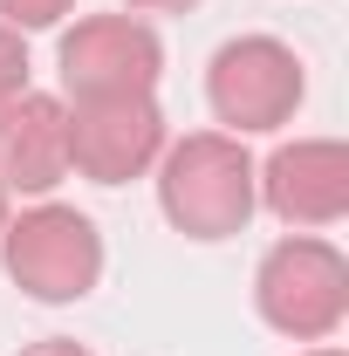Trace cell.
<instances>
[{
	"mask_svg": "<svg viewBox=\"0 0 349 356\" xmlns=\"http://www.w3.org/2000/svg\"><path fill=\"white\" fill-rule=\"evenodd\" d=\"M28 89V48H21V35L0 21V103H14Z\"/></svg>",
	"mask_w": 349,
	"mask_h": 356,
	"instance_id": "obj_10",
	"label": "cell"
},
{
	"mask_svg": "<svg viewBox=\"0 0 349 356\" xmlns=\"http://www.w3.org/2000/svg\"><path fill=\"white\" fill-rule=\"evenodd\" d=\"M21 356H89L83 343H69V336H48V343H28Z\"/></svg>",
	"mask_w": 349,
	"mask_h": 356,
	"instance_id": "obj_11",
	"label": "cell"
},
{
	"mask_svg": "<svg viewBox=\"0 0 349 356\" xmlns=\"http://www.w3.org/2000/svg\"><path fill=\"white\" fill-rule=\"evenodd\" d=\"M254 309H261L267 329H281L295 343L336 336L349 315V261L315 233L274 240L261 254V274H254Z\"/></svg>",
	"mask_w": 349,
	"mask_h": 356,
	"instance_id": "obj_2",
	"label": "cell"
},
{
	"mask_svg": "<svg viewBox=\"0 0 349 356\" xmlns=\"http://www.w3.org/2000/svg\"><path fill=\"white\" fill-rule=\"evenodd\" d=\"M131 14H192L199 0H124Z\"/></svg>",
	"mask_w": 349,
	"mask_h": 356,
	"instance_id": "obj_12",
	"label": "cell"
},
{
	"mask_svg": "<svg viewBox=\"0 0 349 356\" xmlns=\"http://www.w3.org/2000/svg\"><path fill=\"white\" fill-rule=\"evenodd\" d=\"M165 151V110L151 96H89L69 110V172L89 185H131Z\"/></svg>",
	"mask_w": 349,
	"mask_h": 356,
	"instance_id": "obj_6",
	"label": "cell"
},
{
	"mask_svg": "<svg viewBox=\"0 0 349 356\" xmlns=\"http://www.w3.org/2000/svg\"><path fill=\"white\" fill-rule=\"evenodd\" d=\"M158 206L185 240H233L254 220V158L226 131H192L158 151Z\"/></svg>",
	"mask_w": 349,
	"mask_h": 356,
	"instance_id": "obj_1",
	"label": "cell"
},
{
	"mask_svg": "<svg viewBox=\"0 0 349 356\" xmlns=\"http://www.w3.org/2000/svg\"><path fill=\"white\" fill-rule=\"evenodd\" d=\"M69 178V110L62 96L21 89L0 103V185L7 192H55Z\"/></svg>",
	"mask_w": 349,
	"mask_h": 356,
	"instance_id": "obj_8",
	"label": "cell"
},
{
	"mask_svg": "<svg viewBox=\"0 0 349 356\" xmlns=\"http://www.w3.org/2000/svg\"><path fill=\"white\" fill-rule=\"evenodd\" d=\"M308 356H343V350H308Z\"/></svg>",
	"mask_w": 349,
	"mask_h": 356,
	"instance_id": "obj_14",
	"label": "cell"
},
{
	"mask_svg": "<svg viewBox=\"0 0 349 356\" xmlns=\"http://www.w3.org/2000/svg\"><path fill=\"white\" fill-rule=\"evenodd\" d=\"M69 7H76V0H0V21H7L14 35H35V28H55Z\"/></svg>",
	"mask_w": 349,
	"mask_h": 356,
	"instance_id": "obj_9",
	"label": "cell"
},
{
	"mask_svg": "<svg viewBox=\"0 0 349 356\" xmlns=\"http://www.w3.org/2000/svg\"><path fill=\"white\" fill-rule=\"evenodd\" d=\"M62 89L89 103V96H151L165 76V48L137 14H89L62 35Z\"/></svg>",
	"mask_w": 349,
	"mask_h": 356,
	"instance_id": "obj_5",
	"label": "cell"
},
{
	"mask_svg": "<svg viewBox=\"0 0 349 356\" xmlns=\"http://www.w3.org/2000/svg\"><path fill=\"white\" fill-rule=\"evenodd\" d=\"M0 226H7V185H0Z\"/></svg>",
	"mask_w": 349,
	"mask_h": 356,
	"instance_id": "obj_13",
	"label": "cell"
},
{
	"mask_svg": "<svg viewBox=\"0 0 349 356\" xmlns=\"http://www.w3.org/2000/svg\"><path fill=\"white\" fill-rule=\"evenodd\" d=\"M0 261L7 281L35 302H83L103 281V233L76 206H28L0 226Z\"/></svg>",
	"mask_w": 349,
	"mask_h": 356,
	"instance_id": "obj_3",
	"label": "cell"
},
{
	"mask_svg": "<svg viewBox=\"0 0 349 356\" xmlns=\"http://www.w3.org/2000/svg\"><path fill=\"white\" fill-rule=\"evenodd\" d=\"M206 103L226 124V137L247 131H281L295 110H302V62L295 48L274 42V35H240L213 55L206 69Z\"/></svg>",
	"mask_w": 349,
	"mask_h": 356,
	"instance_id": "obj_4",
	"label": "cell"
},
{
	"mask_svg": "<svg viewBox=\"0 0 349 356\" xmlns=\"http://www.w3.org/2000/svg\"><path fill=\"white\" fill-rule=\"evenodd\" d=\"M254 199L295 233L336 226L349 213V144H336V137L281 144L267 165H254Z\"/></svg>",
	"mask_w": 349,
	"mask_h": 356,
	"instance_id": "obj_7",
	"label": "cell"
}]
</instances>
